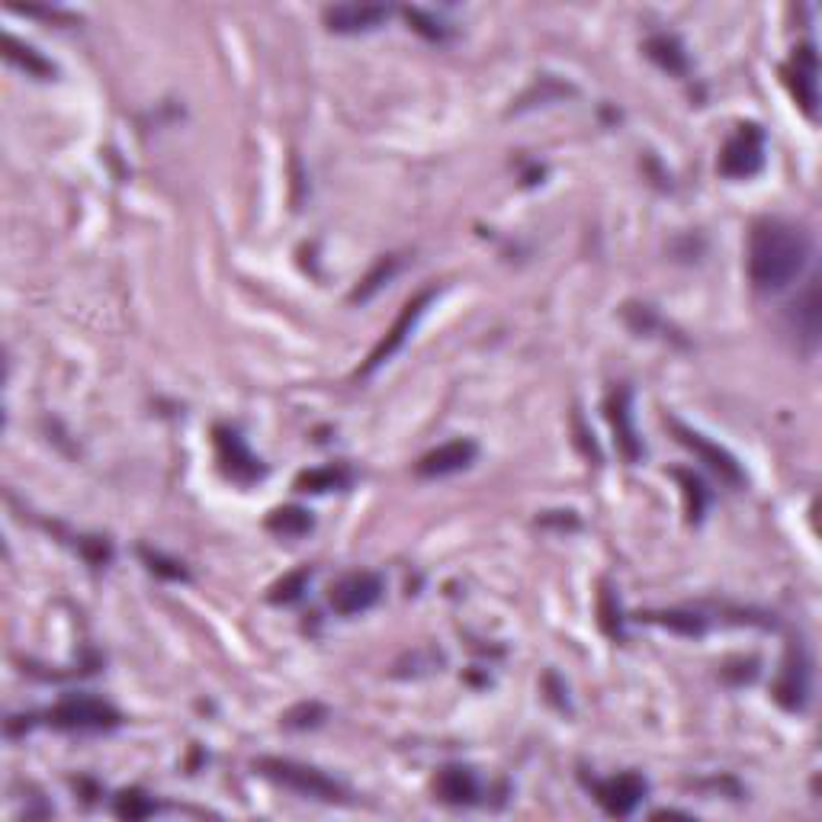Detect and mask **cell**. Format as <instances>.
<instances>
[{
    "label": "cell",
    "mask_w": 822,
    "mask_h": 822,
    "mask_svg": "<svg viewBox=\"0 0 822 822\" xmlns=\"http://www.w3.org/2000/svg\"><path fill=\"white\" fill-rule=\"evenodd\" d=\"M309 578H312V572L309 569L290 572L286 578H280V581L270 588V601H273V604H293V601H299L303 591H306V585H309Z\"/></svg>",
    "instance_id": "23"
},
{
    "label": "cell",
    "mask_w": 822,
    "mask_h": 822,
    "mask_svg": "<svg viewBox=\"0 0 822 822\" xmlns=\"http://www.w3.org/2000/svg\"><path fill=\"white\" fill-rule=\"evenodd\" d=\"M216 450H219L222 469H225L235 482H254V479L263 476L260 459L248 450V443L242 441L238 431H232V428H216Z\"/></svg>",
    "instance_id": "10"
},
{
    "label": "cell",
    "mask_w": 822,
    "mask_h": 822,
    "mask_svg": "<svg viewBox=\"0 0 822 822\" xmlns=\"http://www.w3.org/2000/svg\"><path fill=\"white\" fill-rule=\"evenodd\" d=\"M434 296H438V286H428V290L415 293V296L402 306V312H398V318H395V324L385 331V338H382L380 344L370 351L367 364L360 367V377H373L382 364H389V360L402 351V344L408 341V334L415 331V324H418L421 316L428 312V306L434 303Z\"/></svg>",
    "instance_id": "3"
},
{
    "label": "cell",
    "mask_w": 822,
    "mask_h": 822,
    "mask_svg": "<svg viewBox=\"0 0 822 822\" xmlns=\"http://www.w3.org/2000/svg\"><path fill=\"white\" fill-rule=\"evenodd\" d=\"M774 700L784 710H803L810 700V659L800 646H794L784 659V668L774 682Z\"/></svg>",
    "instance_id": "8"
},
{
    "label": "cell",
    "mask_w": 822,
    "mask_h": 822,
    "mask_svg": "<svg viewBox=\"0 0 822 822\" xmlns=\"http://www.w3.org/2000/svg\"><path fill=\"white\" fill-rule=\"evenodd\" d=\"M142 560L148 563V569L158 572V575H164V578H187V569L181 566V563H171V560H164L161 553H151V550H142Z\"/></svg>",
    "instance_id": "28"
},
{
    "label": "cell",
    "mask_w": 822,
    "mask_h": 822,
    "mask_svg": "<svg viewBox=\"0 0 822 822\" xmlns=\"http://www.w3.org/2000/svg\"><path fill=\"white\" fill-rule=\"evenodd\" d=\"M682 482H685V492H688V507H691V517L700 520V514H703V507H707V492H703V486H700V479H695L691 473H675Z\"/></svg>",
    "instance_id": "27"
},
{
    "label": "cell",
    "mask_w": 822,
    "mask_h": 822,
    "mask_svg": "<svg viewBox=\"0 0 822 822\" xmlns=\"http://www.w3.org/2000/svg\"><path fill=\"white\" fill-rule=\"evenodd\" d=\"M608 421H611V428H614V441L621 446V453L627 456V459H639V453H642V443L636 438V428H633V412H630V389H614L611 392V398H608Z\"/></svg>",
    "instance_id": "14"
},
{
    "label": "cell",
    "mask_w": 822,
    "mask_h": 822,
    "mask_svg": "<svg viewBox=\"0 0 822 822\" xmlns=\"http://www.w3.org/2000/svg\"><path fill=\"white\" fill-rule=\"evenodd\" d=\"M764 168V132L756 123H743L723 145L716 171L729 181H749Z\"/></svg>",
    "instance_id": "4"
},
{
    "label": "cell",
    "mask_w": 822,
    "mask_h": 822,
    "mask_svg": "<svg viewBox=\"0 0 822 822\" xmlns=\"http://www.w3.org/2000/svg\"><path fill=\"white\" fill-rule=\"evenodd\" d=\"M438 797L443 803H453V807H469L479 800V781L469 768H459V764H450L438 774V784H434Z\"/></svg>",
    "instance_id": "15"
},
{
    "label": "cell",
    "mask_w": 822,
    "mask_h": 822,
    "mask_svg": "<svg viewBox=\"0 0 822 822\" xmlns=\"http://www.w3.org/2000/svg\"><path fill=\"white\" fill-rule=\"evenodd\" d=\"M254 768H257L263 777H270L273 784H283V787H290V790H296V794H303V797L328 800V803L344 800V797H341V794H344L341 784L331 781L324 771H318L312 764H299V761L290 759H257L254 761Z\"/></svg>",
    "instance_id": "2"
},
{
    "label": "cell",
    "mask_w": 822,
    "mask_h": 822,
    "mask_svg": "<svg viewBox=\"0 0 822 822\" xmlns=\"http://www.w3.org/2000/svg\"><path fill=\"white\" fill-rule=\"evenodd\" d=\"M351 486V469L347 466H324V469H309L296 479V489L303 492H331V489H347Z\"/></svg>",
    "instance_id": "18"
},
{
    "label": "cell",
    "mask_w": 822,
    "mask_h": 822,
    "mask_svg": "<svg viewBox=\"0 0 822 822\" xmlns=\"http://www.w3.org/2000/svg\"><path fill=\"white\" fill-rule=\"evenodd\" d=\"M405 16H408V23H412L421 36H428V39H443V36H446V29H443L441 23H438L434 16H428L425 10H418V7H408Z\"/></svg>",
    "instance_id": "26"
},
{
    "label": "cell",
    "mask_w": 822,
    "mask_h": 822,
    "mask_svg": "<svg viewBox=\"0 0 822 822\" xmlns=\"http://www.w3.org/2000/svg\"><path fill=\"white\" fill-rule=\"evenodd\" d=\"M668 428L675 431V438L685 443L691 453L700 456V463H707L720 479H726L729 486H743L746 482V473H743V466L736 463V456L729 453V450H723V446H716V443H710L703 434H697L691 428H685L678 418H668Z\"/></svg>",
    "instance_id": "7"
},
{
    "label": "cell",
    "mask_w": 822,
    "mask_h": 822,
    "mask_svg": "<svg viewBox=\"0 0 822 822\" xmlns=\"http://www.w3.org/2000/svg\"><path fill=\"white\" fill-rule=\"evenodd\" d=\"M151 813H155V803L145 794H138V790H126L116 800V817H123V820H145Z\"/></svg>",
    "instance_id": "24"
},
{
    "label": "cell",
    "mask_w": 822,
    "mask_h": 822,
    "mask_svg": "<svg viewBox=\"0 0 822 822\" xmlns=\"http://www.w3.org/2000/svg\"><path fill=\"white\" fill-rule=\"evenodd\" d=\"M479 456V446L473 441H450L441 443L438 450L425 453L415 466V476L421 479H443V476H453V473H463L476 463Z\"/></svg>",
    "instance_id": "9"
},
{
    "label": "cell",
    "mask_w": 822,
    "mask_h": 822,
    "mask_svg": "<svg viewBox=\"0 0 822 822\" xmlns=\"http://www.w3.org/2000/svg\"><path fill=\"white\" fill-rule=\"evenodd\" d=\"M646 56L652 59V62L659 64V68H665V71H672V74H685L688 71V56H685V46L675 39V36H668V33H659V36H652L649 42H646Z\"/></svg>",
    "instance_id": "16"
},
{
    "label": "cell",
    "mask_w": 822,
    "mask_h": 822,
    "mask_svg": "<svg viewBox=\"0 0 822 822\" xmlns=\"http://www.w3.org/2000/svg\"><path fill=\"white\" fill-rule=\"evenodd\" d=\"M321 720H324V707L321 703H299L296 710H290L283 716V723L290 729H309V726H318Z\"/></svg>",
    "instance_id": "25"
},
{
    "label": "cell",
    "mask_w": 822,
    "mask_h": 822,
    "mask_svg": "<svg viewBox=\"0 0 822 822\" xmlns=\"http://www.w3.org/2000/svg\"><path fill=\"white\" fill-rule=\"evenodd\" d=\"M3 56H7V62L23 68L26 74H36V77H52V74H56V68L46 62L36 49L23 46V42L13 39V36H3Z\"/></svg>",
    "instance_id": "17"
},
{
    "label": "cell",
    "mask_w": 822,
    "mask_h": 822,
    "mask_svg": "<svg viewBox=\"0 0 822 822\" xmlns=\"http://www.w3.org/2000/svg\"><path fill=\"white\" fill-rule=\"evenodd\" d=\"M817 74H820L817 52H813V46H803L794 56V64H790L787 77H790L794 97L807 110V116H817V103H820V81H817Z\"/></svg>",
    "instance_id": "13"
},
{
    "label": "cell",
    "mask_w": 822,
    "mask_h": 822,
    "mask_svg": "<svg viewBox=\"0 0 822 822\" xmlns=\"http://www.w3.org/2000/svg\"><path fill=\"white\" fill-rule=\"evenodd\" d=\"M395 270H398V257H382L380 263H377V267H373V270L360 280V286L354 290V296H351V299H354V303H367L373 293H380L382 283H385Z\"/></svg>",
    "instance_id": "22"
},
{
    "label": "cell",
    "mask_w": 822,
    "mask_h": 822,
    "mask_svg": "<svg viewBox=\"0 0 822 822\" xmlns=\"http://www.w3.org/2000/svg\"><path fill=\"white\" fill-rule=\"evenodd\" d=\"M382 578L377 572H351L331 588V608L341 617H357L370 608H377L382 598Z\"/></svg>",
    "instance_id": "6"
},
{
    "label": "cell",
    "mask_w": 822,
    "mask_h": 822,
    "mask_svg": "<svg viewBox=\"0 0 822 822\" xmlns=\"http://www.w3.org/2000/svg\"><path fill=\"white\" fill-rule=\"evenodd\" d=\"M810 257V238L803 229L781 222V219H761L752 225L749 235V280L761 293H777L790 286Z\"/></svg>",
    "instance_id": "1"
},
{
    "label": "cell",
    "mask_w": 822,
    "mask_h": 822,
    "mask_svg": "<svg viewBox=\"0 0 822 822\" xmlns=\"http://www.w3.org/2000/svg\"><path fill=\"white\" fill-rule=\"evenodd\" d=\"M120 713L97 700V697L77 695V697H64L62 703H56L49 710V723L59 726V729H77V733H97V729H113L120 726Z\"/></svg>",
    "instance_id": "5"
},
{
    "label": "cell",
    "mask_w": 822,
    "mask_h": 822,
    "mask_svg": "<svg viewBox=\"0 0 822 822\" xmlns=\"http://www.w3.org/2000/svg\"><path fill=\"white\" fill-rule=\"evenodd\" d=\"M389 16V7L380 3H338L324 10V23L331 33H367L377 29Z\"/></svg>",
    "instance_id": "12"
},
{
    "label": "cell",
    "mask_w": 822,
    "mask_h": 822,
    "mask_svg": "<svg viewBox=\"0 0 822 822\" xmlns=\"http://www.w3.org/2000/svg\"><path fill=\"white\" fill-rule=\"evenodd\" d=\"M594 794L601 800V807L611 813V817H630L633 810L639 807V800L646 797V781L639 774H617V777H608V781H598L594 784Z\"/></svg>",
    "instance_id": "11"
},
{
    "label": "cell",
    "mask_w": 822,
    "mask_h": 822,
    "mask_svg": "<svg viewBox=\"0 0 822 822\" xmlns=\"http://www.w3.org/2000/svg\"><path fill=\"white\" fill-rule=\"evenodd\" d=\"M797 324H800L803 338H807L810 344H817V338H820V283H817V280L810 283L803 303L797 306Z\"/></svg>",
    "instance_id": "20"
},
{
    "label": "cell",
    "mask_w": 822,
    "mask_h": 822,
    "mask_svg": "<svg viewBox=\"0 0 822 822\" xmlns=\"http://www.w3.org/2000/svg\"><path fill=\"white\" fill-rule=\"evenodd\" d=\"M652 624H662L668 630L685 633V636H700L707 630L703 617L700 614H691V611H659V614H646Z\"/></svg>",
    "instance_id": "21"
},
{
    "label": "cell",
    "mask_w": 822,
    "mask_h": 822,
    "mask_svg": "<svg viewBox=\"0 0 822 822\" xmlns=\"http://www.w3.org/2000/svg\"><path fill=\"white\" fill-rule=\"evenodd\" d=\"M267 530H273L280 537H303L312 530V514L306 507H277L267 517Z\"/></svg>",
    "instance_id": "19"
}]
</instances>
